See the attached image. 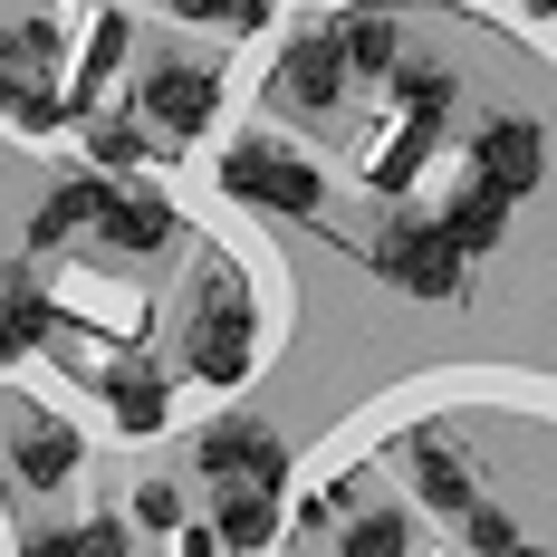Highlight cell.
Here are the masks:
<instances>
[{"label":"cell","instance_id":"6da1fadb","mask_svg":"<svg viewBox=\"0 0 557 557\" xmlns=\"http://www.w3.org/2000/svg\"><path fill=\"white\" fill-rule=\"evenodd\" d=\"M250 366H260V298L231 260H202V298L183 318V375L231 394V385H250Z\"/></svg>","mask_w":557,"mask_h":557},{"label":"cell","instance_id":"7a4b0ae2","mask_svg":"<svg viewBox=\"0 0 557 557\" xmlns=\"http://www.w3.org/2000/svg\"><path fill=\"white\" fill-rule=\"evenodd\" d=\"M222 193L250 202V212H270V222H318L327 212V164H308L288 135L250 125V135L222 145Z\"/></svg>","mask_w":557,"mask_h":557},{"label":"cell","instance_id":"3957f363","mask_svg":"<svg viewBox=\"0 0 557 557\" xmlns=\"http://www.w3.org/2000/svg\"><path fill=\"white\" fill-rule=\"evenodd\" d=\"M366 270L375 278H394L404 298H461V250L443 240V222L433 212H385L375 222V240H366Z\"/></svg>","mask_w":557,"mask_h":557},{"label":"cell","instance_id":"277c9868","mask_svg":"<svg viewBox=\"0 0 557 557\" xmlns=\"http://www.w3.org/2000/svg\"><path fill=\"white\" fill-rule=\"evenodd\" d=\"M135 115L154 125V145H193V135H212V115H222V77L193 67V58H154L145 87H135Z\"/></svg>","mask_w":557,"mask_h":557},{"label":"cell","instance_id":"5b68a950","mask_svg":"<svg viewBox=\"0 0 557 557\" xmlns=\"http://www.w3.org/2000/svg\"><path fill=\"white\" fill-rule=\"evenodd\" d=\"M193 471L222 491V481H260V491H278L288 481V443H278L260 413H212L202 433H193Z\"/></svg>","mask_w":557,"mask_h":557},{"label":"cell","instance_id":"8992f818","mask_svg":"<svg viewBox=\"0 0 557 557\" xmlns=\"http://www.w3.org/2000/svg\"><path fill=\"white\" fill-rule=\"evenodd\" d=\"M471 183L500 193V202L539 193V183H548V125H539V115H491L481 145H471Z\"/></svg>","mask_w":557,"mask_h":557},{"label":"cell","instance_id":"52a82bcc","mask_svg":"<svg viewBox=\"0 0 557 557\" xmlns=\"http://www.w3.org/2000/svg\"><path fill=\"white\" fill-rule=\"evenodd\" d=\"M270 87H278V107H288V115H336L356 77H346V58H336L327 29H298V39H278Z\"/></svg>","mask_w":557,"mask_h":557},{"label":"cell","instance_id":"ba28073f","mask_svg":"<svg viewBox=\"0 0 557 557\" xmlns=\"http://www.w3.org/2000/svg\"><path fill=\"white\" fill-rule=\"evenodd\" d=\"M97 240H115V250H125V260H164L173 240H183V222H173V202L164 193H145V183H125V173H115L107 183V202H97Z\"/></svg>","mask_w":557,"mask_h":557},{"label":"cell","instance_id":"9c48e42d","mask_svg":"<svg viewBox=\"0 0 557 557\" xmlns=\"http://www.w3.org/2000/svg\"><path fill=\"white\" fill-rule=\"evenodd\" d=\"M87 461V443H77V423L67 413H49V404H29L20 423H10V471L20 481H39V491H58L67 471Z\"/></svg>","mask_w":557,"mask_h":557},{"label":"cell","instance_id":"30bf717a","mask_svg":"<svg viewBox=\"0 0 557 557\" xmlns=\"http://www.w3.org/2000/svg\"><path fill=\"white\" fill-rule=\"evenodd\" d=\"M0 125H10V135H58V125H77L67 87H58V67H29L20 49L0 58Z\"/></svg>","mask_w":557,"mask_h":557},{"label":"cell","instance_id":"8fae6325","mask_svg":"<svg viewBox=\"0 0 557 557\" xmlns=\"http://www.w3.org/2000/svg\"><path fill=\"white\" fill-rule=\"evenodd\" d=\"M308 519H346V557H413V519L404 509H375L366 491H318V509Z\"/></svg>","mask_w":557,"mask_h":557},{"label":"cell","instance_id":"7c38bea8","mask_svg":"<svg viewBox=\"0 0 557 557\" xmlns=\"http://www.w3.org/2000/svg\"><path fill=\"white\" fill-rule=\"evenodd\" d=\"M125 58H135V20H125V0H115V10H97V20H87L77 67L58 77V87H67V107H107V77L125 67Z\"/></svg>","mask_w":557,"mask_h":557},{"label":"cell","instance_id":"4fadbf2b","mask_svg":"<svg viewBox=\"0 0 557 557\" xmlns=\"http://www.w3.org/2000/svg\"><path fill=\"white\" fill-rule=\"evenodd\" d=\"M97 394H107L115 433H164V423H173V385L145 366V356H115V366H97Z\"/></svg>","mask_w":557,"mask_h":557},{"label":"cell","instance_id":"5bb4252c","mask_svg":"<svg viewBox=\"0 0 557 557\" xmlns=\"http://www.w3.org/2000/svg\"><path fill=\"white\" fill-rule=\"evenodd\" d=\"M404 481H413V500L433 509V519H461L471 509V461L443 433H404Z\"/></svg>","mask_w":557,"mask_h":557},{"label":"cell","instance_id":"9a60e30c","mask_svg":"<svg viewBox=\"0 0 557 557\" xmlns=\"http://www.w3.org/2000/svg\"><path fill=\"white\" fill-rule=\"evenodd\" d=\"M336 58H346V77H385L394 58H404V10L394 0H366V10H346V20H327Z\"/></svg>","mask_w":557,"mask_h":557},{"label":"cell","instance_id":"2e32d148","mask_svg":"<svg viewBox=\"0 0 557 557\" xmlns=\"http://www.w3.org/2000/svg\"><path fill=\"white\" fill-rule=\"evenodd\" d=\"M77 135H87V173H135V164H154L164 145H154V125L145 115H115V107H77Z\"/></svg>","mask_w":557,"mask_h":557},{"label":"cell","instance_id":"e0dca14e","mask_svg":"<svg viewBox=\"0 0 557 557\" xmlns=\"http://www.w3.org/2000/svg\"><path fill=\"white\" fill-rule=\"evenodd\" d=\"M202 529H212L231 557H260L278 539V491H260V481H222V500H212Z\"/></svg>","mask_w":557,"mask_h":557},{"label":"cell","instance_id":"ac0fdd59","mask_svg":"<svg viewBox=\"0 0 557 557\" xmlns=\"http://www.w3.org/2000/svg\"><path fill=\"white\" fill-rule=\"evenodd\" d=\"M97 202H107V173H67L58 193H39V212H29V250H67L77 231L97 222Z\"/></svg>","mask_w":557,"mask_h":557},{"label":"cell","instance_id":"d6986e66","mask_svg":"<svg viewBox=\"0 0 557 557\" xmlns=\"http://www.w3.org/2000/svg\"><path fill=\"white\" fill-rule=\"evenodd\" d=\"M49 298H39V278L29 270H10L0 278V366H29V356H39V336H49Z\"/></svg>","mask_w":557,"mask_h":557},{"label":"cell","instance_id":"ffe728a7","mask_svg":"<svg viewBox=\"0 0 557 557\" xmlns=\"http://www.w3.org/2000/svg\"><path fill=\"white\" fill-rule=\"evenodd\" d=\"M433 222H443V240L461 250V260H481V250H500V240H509V202L471 183V193H451V202L433 212Z\"/></svg>","mask_w":557,"mask_h":557},{"label":"cell","instance_id":"44dd1931","mask_svg":"<svg viewBox=\"0 0 557 557\" xmlns=\"http://www.w3.org/2000/svg\"><path fill=\"white\" fill-rule=\"evenodd\" d=\"M125 548H135L125 509H107V519H77V529H39V539H29V557H125Z\"/></svg>","mask_w":557,"mask_h":557},{"label":"cell","instance_id":"7402d4cb","mask_svg":"<svg viewBox=\"0 0 557 557\" xmlns=\"http://www.w3.org/2000/svg\"><path fill=\"white\" fill-rule=\"evenodd\" d=\"M125 529H183V481H145L125 500Z\"/></svg>","mask_w":557,"mask_h":557},{"label":"cell","instance_id":"603a6c76","mask_svg":"<svg viewBox=\"0 0 557 557\" xmlns=\"http://www.w3.org/2000/svg\"><path fill=\"white\" fill-rule=\"evenodd\" d=\"M461 519H471V557H509V548H519V529H509L500 509H481V500H471Z\"/></svg>","mask_w":557,"mask_h":557},{"label":"cell","instance_id":"cb8c5ba5","mask_svg":"<svg viewBox=\"0 0 557 557\" xmlns=\"http://www.w3.org/2000/svg\"><path fill=\"white\" fill-rule=\"evenodd\" d=\"M173 548H183V557H222V539H212V529H193V519H183V529H173Z\"/></svg>","mask_w":557,"mask_h":557},{"label":"cell","instance_id":"d4e9b609","mask_svg":"<svg viewBox=\"0 0 557 557\" xmlns=\"http://www.w3.org/2000/svg\"><path fill=\"white\" fill-rule=\"evenodd\" d=\"M164 10H173V20H222L231 0H164Z\"/></svg>","mask_w":557,"mask_h":557},{"label":"cell","instance_id":"484cf974","mask_svg":"<svg viewBox=\"0 0 557 557\" xmlns=\"http://www.w3.org/2000/svg\"><path fill=\"white\" fill-rule=\"evenodd\" d=\"M548 10H557V0H529V20H548Z\"/></svg>","mask_w":557,"mask_h":557},{"label":"cell","instance_id":"4316f807","mask_svg":"<svg viewBox=\"0 0 557 557\" xmlns=\"http://www.w3.org/2000/svg\"><path fill=\"white\" fill-rule=\"evenodd\" d=\"M0 58H10V39H0Z\"/></svg>","mask_w":557,"mask_h":557}]
</instances>
